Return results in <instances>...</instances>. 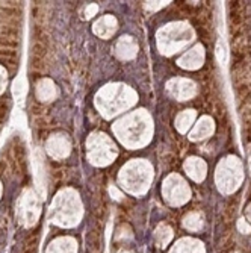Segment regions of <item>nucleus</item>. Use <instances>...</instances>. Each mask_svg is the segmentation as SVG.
Instances as JSON below:
<instances>
[{
	"mask_svg": "<svg viewBox=\"0 0 251 253\" xmlns=\"http://www.w3.org/2000/svg\"><path fill=\"white\" fill-rule=\"evenodd\" d=\"M113 132L126 147L138 149L151 138V120L145 111H136L113 125Z\"/></svg>",
	"mask_w": 251,
	"mask_h": 253,
	"instance_id": "nucleus-1",
	"label": "nucleus"
},
{
	"mask_svg": "<svg viewBox=\"0 0 251 253\" xmlns=\"http://www.w3.org/2000/svg\"><path fill=\"white\" fill-rule=\"evenodd\" d=\"M138 100L136 93L121 84H109L103 86L96 96V108L106 119H112L117 114L129 109Z\"/></svg>",
	"mask_w": 251,
	"mask_h": 253,
	"instance_id": "nucleus-2",
	"label": "nucleus"
},
{
	"mask_svg": "<svg viewBox=\"0 0 251 253\" xmlns=\"http://www.w3.org/2000/svg\"><path fill=\"white\" fill-rule=\"evenodd\" d=\"M83 214L82 202L73 188L61 190L50 206V221L61 227L76 226Z\"/></svg>",
	"mask_w": 251,
	"mask_h": 253,
	"instance_id": "nucleus-3",
	"label": "nucleus"
},
{
	"mask_svg": "<svg viewBox=\"0 0 251 253\" xmlns=\"http://www.w3.org/2000/svg\"><path fill=\"white\" fill-rule=\"evenodd\" d=\"M151 167L144 161L135 159L126 164L120 171V183L121 187L130 194H143L147 191L148 183L151 182Z\"/></svg>",
	"mask_w": 251,
	"mask_h": 253,
	"instance_id": "nucleus-4",
	"label": "nucleus"
},
{
	"mask_svg": "<svg viewBox=\"0 0 251 253\" xmlns=\"http://www.w3.org/2000/svg\"><path fill=\"white\" fill-rule=\"evenodd\" d=\"M86 147H88V159L91 164L97 167H105L109 166L113 159L117 158L118 150L113 144V141L105 133H91L86 140Z\"/></svg>",
	"mask_w": 251,
	"mask_h": 253,
	"instance_id": "nucleus-5",
	"label": "nucleus"
},
{
	"mask_svg": "<svg viewBox=\"0 0 251 253\" xmlns=\"http://www.w3.org/2000/svg\"><path fill=\"white\" fill-rule=\"evenodd\" d=\"M18 218L20 223L26 227L34 226L38 221L41 212V197L31 188L25 190L18 200Z\"/></svg>",
	"mask_w": 251,
	"mask_h": 253,
	"instance_id": "nucleus-6",
	"label": "nucleus"
},
{
	"mask_svg": "<svg viewBox=\"0 0 251 253\" xmlns=\"http://www.w3.org/2000/svg\"><path fill=\"white\" fill-rule=\"evenodd\" d=\"M45 150H47V153L55 159H64V158H67L68 155H70L72 144L64 135H55V136H50L47 140Z\"/></svg>",
	"mask_w": 251,
	"mask_h": 253,
	"instance_id": "nucleus-7",
	"label": "nucleus"
},
{
	"mask_svg": "<svg viewBox=\"0 0 251 253\" xmlns=\"http://www.w3.org/2000/svg\"><path fill=\"white\" fill-rule=\"evenodd\" d=\"M138 53V44L136 41L130 37V35H124L118 40L117 45H115V55L120 59H133Z\"/></svg>",
	"mask_w": 251,
	"mask_h": 253,
	"instance_id": "nucleus-8",
	"label": "nucleus"
},
{
	"mask_svg": "<svg viewBox=\"0 0 251 253\" xmlns=\"http://www.w3.org/2000/svg\"><path fill=\"white\" fill-rule=\"evenodd\" d=\"M93 31L100 38H110L117 31V20L113 15H103L100 20H97L93 26Z\"/></svg>",
	"mask_w": 251,
	"mask_h": 253,
	"instance_id": "nucleus-9",
	"label": "nucleus"
},
{
	"mask_svg": "<svg viewBox=\"0 0 251 253\" xmlns=\"http://www.w3.org/2000/svg\"><path fill=\"white\" fill-rule=\"evenodd\" d=\"M47 253H77V241L72 237H59L49 244Z\"/></svg>",
	"mask_w": 251,
	"mask_h": 253,
	"instance_id": "nucleus-10",
	"label": "nucleus"
},
{
	"mask_svg": "<svg viewBox=\"0 0 251 253\" xmlns=\"http://www.w3.org/2000/svg\"><path fill=\"white\" fill-rule=\"evenodd\" d=\"M36 97L41 102H50L56 97V85L50 79H41L36 84Z\"/></svg>",
	"mask_w": 251,
	"mask_h": 253,
	"instance_id": "nucleus-11",
	"label": "nucleus"
},
{
	"mask_svg": "<svg viewBox=\"0 0 251 253\" xmlns=\"http://www.w3.org/2000/svg\"><path fill=\"white\" fill-rule=\"evenodd\" d=\"M171 253H203L201 243L194 240H181L176 244Z\"/></svg>",
	"mask_w": 251,
	"mask_h": 253,
	"instance_id": "nucleus-12",
	"label": "nucleus"
},
{
	"mask_svg": "<svg viewBox=\"0 0 251 253\" xmlns=\"http://www.w3.org/2000/svg\"><path fill=\"white\" fill-rule=\"evenodd\" d=\"M154 237H156V241H157L159 246L165 247L170 243L171 237H173V231H171V229L167 224H161V226L156 229Z\"/></svg>",
	"mask_w": 251,
	"mask_h": 253,
	"instance_id": "nucleus-13",
	"label": "nucleus"
},
{
	"mask_svg": "<svg viewBox=\"0 0 251 253\" xmlns=\"http://www.w3.org/2000/svg\"><path fill=\"white\" fill-rule=\"evenodd\" d=\"M185 226L189 229V231H198L201 227V218L200 215L197 214H189L186 218H185Z\"/></svg>",
	"mask_w": 251,
	"mask_h": 253,
	"instance_id": "nucleus-14",
	"label": "nucleus"
},
{
	"mask_svg": "<svg viewBox=\"0 0 251 253\" xmlns=\"http://www.w3.org/2000/svg\"><path fill=\"white\" fill-rule=\"evenodd\" d=\"M23 93H25V79H18L14 82V96L20 97Z\"/></svg>",
	"mask_w": 251,
	"mask_h": 253,
	"instance_id": "nucleus-15",
	"label": "nucleus"
},
{
	"mask_svg": "<svg viewBox=\"0 0 251 253\" xmlns=\"http://www.w3.org/2000/svg\"><path fill=\"white\" fill-rule=\"evenodd\" d=\"M109 194H110V197L113 199V200H117V202H120L124 196H123V193L117 188V187H113V185H110L109 187Z\"/></svg>",
	"mask_w": 251,
	"mask_h": 253,
	"instance_id": "nucleus-16",
	"label": "nucleus"
},
{
	"mask_svg": "<svg viewBox=\"0 0 251 253\" xmlns=\"http://www.w3.org/2000/svg\"><path fill=\"white\" fill-rule=\"evenodd\" d=\"M97 11H99V6L97 5H89L86 9H85V17L86 18H91V17H93V15H96L97 14Z\"/></svg>",
	"mask_w": 251,
	"mask_h": 253,
	"instance_id": "nucleus-17",
	"label": "nucleus"
},
{
	"mask_svg": "<svg viewBox=\"0 0 251 253\" xmlns=\"http://www.w3.org/2000/svg\"><path fill=\"white\" fill-rule=\"evenodd\" d=\"M5 85H6V72L0 67V93L3 91Z\"/></svg>",
	"mask_w": 251,
	"mask_h": 253,
	"instance_id": "nucleus-18",
	"label": "nucleus"
},
{
	"mask_svg": "<svg viewBox=\"0 0 251 253\" xmlns=\"http://www.w3.org/2000/svg\"><path fill=\"white\" fill-rule=\"evenodd\" d=\"M164 5H165V2H162V3H161V2H147L145 6H147L148 9H157V8L164 6Z\"/></svg>",
	"mask_w": 251,
	"mask_h": 253,
	"instance_id": "nucleus-19",
	"label": "nucleus"
},
{
	"mask_svg": "<svg viewBox=\"0 0 251 253\" xmlns=\"http://www.w3.org/2000/svg\"><path fill=\"white\" fill-rule=\"evenodd\" d=\"M238 227H239V231H241V232H244V234H248V232L251 231V229H250V226L244 223V220H241V221H239Z\"/></svg>",
	"mask_w": 251,
	"mask_h": 253,
	"instance_id": "nucleus-20",
	"label": "nucleus"
},
{
	"mask_svg": "<svg viewBox=\"0 0 251 253\" xmlns=\"http://www.w3.org/2000/svg\"><path fill=\"white\" fill-rule=\"evenodd\" d=\"M0 196H2V182H0Z\"/></svg>",
	"mask_w": 251,
	"mask_h": 253,
	"instance_id": "nucleus-21",
	"label": "nucleus"
},
{
	"mask_svg": "<svg viewBox=\"0 0 251 253\" xmlns=\"http://www.w3.org/2000/svg\"><path fill=\"white\" fill-rule=\"evenodd\" d=\"M123 253H127V252H123Z\"/></svg>",
	"mask_w": 251,
	"mask_h": 253,
	"instance_id": "nucleus-22",
	"label": "nucleus"
}]
</instances>
